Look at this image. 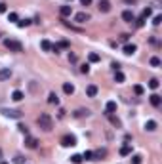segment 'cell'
<instances>
[{
  "label": "cell",
  "instance_id": "obj_35",
  "mask_svg": "<svg viewBox=\"0 0 162 164\" xmlns=\"http://www.w3.org/2000/svg\"><path fill=\"white\" fill-rule=\"evenodd\" d=\"M82 158H86V160H93V153H92V151H84Z\"/></svg>",
  "mask_w": 162,
  "mask_h": 164
},
{
  "label": "cell",
  "instance_id": "obj_10",
  "mask_svg": "<svg viewBox=\"0 0 162 164\" xmlns=\"http://www.w3.org/2000/svg\"><path fill=\"white\" fill-rule=\"evenodd\" d=\"M86 94H88V97H96V95H97V86L90 84V86L86 88Z\"/></svg>",
  "mask_w": 162,
  "mask_h": 164
},
{
  "label": "cell",
  "instance_id": "obj_18",
  "mask_svg": "<svg viewBox=\"0 0 162 164\" xmlns=\"http://www.w3.org/2000/svg\"><path fill=\"white\" fill-rule=\"evenodd\" d=\"M124 78H126V76H124V73H120V71H114V80H116L118 84H122Z\"/></svg>",
  "mask_w": 162,
  "mask_h": 164
},
{
  "label": "cell",
  "instance_id": "obj_9",
  "mask_svg": "<svg viewBox=\"0 0 162 164\" xmlns=\"http://www.w3.org/2000/svg\"><path fill=\"white\" fill-rule=\"evenodd\" d=\"M25 145H27L29 149H36V145H38V139H36V137L27 136V141H25Z\"/></svg>",
  "mask_w": 162,
  "mask_h": 164
},
{
  "label": "cell",
  "instance_id": "obj_46",
  "mask_svg": "<svg viewBox=\"0 0 162 164\" xmlns=\"http://www.w3.org/2000/svg\"><path fill=\"white\" fill-rule=\"evenodd\" d=\"M0 164H8V162H0Z\"/></svg>",
  "mask_w": 162,
  "mask_h": 164
},
{
  "label": "cell",
  "instance_id": "obj_2",
  "mask_svg": "<svg viewBox=\"0 0 162 164\" xmlns=\"http://www.w3.org/2000/svg\"><path fill=\"white\" fill-rule=\"evenodd\" d=\"M4 46L10 50V52H23V46L21 42H17V40H4Z\"/></svg>",
  "mask_w": 162,
  "mask_h": 164
},
{
  "label": "cell",
  "instance_id": "obj_15",
  "mask_svg": "<svg viewBox=\"0 0 162 164\" xmlns=\"http://www.w3.org/2000/svg\"><path fill=\"white\" fill-rule=\"evenodd\" d=\"M59 13L63 15V17H69V15L72 13V8H71V6H61V10H59Z\"/></svg>",
  "mask_w": 162,
  "mask_h": 164
},
{
  "label": "cell",
  "instance_id": "obj_41",
  "mask_svg": "<svg viewBox=\"0 0 162 164\" xmlns=\"http://www.w3.org/2000/svg\"><path fill=\"white\" fill-rule=\"evenodd\" d=\"M128 38H130V34H126V33L120 34V40H122V42H128Z\"/></svg>",
  "mask_w": 162,
  "mask_h": 164
},
{
  "label": "cell",
  "instance_id": "obj_45",
  "mask_svg": "<svg viewBox=\"0 0 162 164\" xmlns=\"http://www.w3.org/2000/svg\"><path fill=\"white\" fill-rule=\"evenodd\" d=\"M124 2H126V4H135L137 0H124Z\"/></svg>",
  "mask_w": 162,
  "mask_h": 164
},
{
  "label": "cell",
  "instance_id": "obj_19",
  "mask_svg": "<svg viewBox=\"0 0 162 164\" xmlns=\"http://www.w3.org/2000/svg\"><path fill=\"white\" fill-rule=\"evenodd\" d=\"M12 99H13V101H21V99H23V92H21V90H15L13 94H12Z\"/></svg>",
  "mask_w": 162,
  "mask_h": 164
},
{
  "label": "cell",
  "instance_id": "obj_22",
  "mask_svg": "<svg viewBox=\"0 0 162 164\" xmlns=\"http://www.w3.org/2000/svg\"><path fill=\"white\" fill-rule=\"evenodd\" d=\"M120 155H122V157H128V155H132V147H130V145H124L122 149H120Z\"/></svg>",
  "mask_w": 162,
  "mask_h": 164
},
{
  "label": "cell",
  "instance_id": "obj_12",
  "mask_svg": "<svg viewBox=\"0 0 162 164\" xmlns=\"http://www.w3.org/2000/svg\"><path fill=\"white\" fill-rule=\"evenodd\" d=\"M63 92H65V94H67V95H71V94H75V86H72V84H71V82H65V84H63Z\"/></svg>",
  "mask_w": 162,
  "mask_h": 164
},
{
  "label": "cell",
  "instance_id": "obj_6",
  "mask_svg": "<svg viewBox=\"0 0 162 164\" xmlns=\"http://www.w3.org/2000/svg\"><path fill=\"white\" fill-rule=\"evenodd\" d=\"M88 19H90V13H86V12H78V13L75 15V21H76V23H86Z\"/></svg>",
  "mask_w": 162,
  "mask_h": 164
},
{
  "label": "cell",
  "instance_id": "obj_47",
  "mask_svg": "<svg viewBox=\"0 0 162 164\" xmlns=\"http://www.w3.org/2000/svg\"><path fill=\"white\" fill-rule=\"evenodd\" d=\"M0 157H2V151H0Z\"/></svg>",
  "mask_w": 162,
  "mask_h": 164
},
{
  "label": "cell",
  "instance_id": "obj_42",
  "mask_svg": "<svg viewBox=\"0 0 162 164\" xmlns=\"http://www.w3.org/2000/svg\"><path fill=\"white\" fill-rule=\"evenodd\" d=\"M69 61H71V63H75V61H76V55H75V54H69Z\"/></svg>",
  "mask_w": 162,
  "mask_h": 164
},
{
  "label": "cell",
  "instance_id": "obj_39",
  "mask_svg": "<svg viewBox=\"0 0 162 164\" xmlns=\"http://www.w3.org/2000/svg\"><path fill=\"white\" fill-rule=\"evenodd\" d=\"M57 46H59V48H69V42H67V40H61Z\"/></svg>",
  "mask_w": 162,
  "mask_h": 164
},
{
  "label": "cell",
  "instance_id": "obj_28",
  "mask_svg": "<svg viewBox=\"0 0 162 164\" xmlns=\"http://www.w3.org/2000/svg\"><path fill=\"white\" fill-rule=\"evenodd\" d=\"M151 13H153V12H151V8H145V10H143V13H141V19H143V21H145V19H149V17H151Z\"/></svg>",
  "mask_w": 162,
  "mask_h": 164
},
{
  "label": "cell",
  "instance_id": "obj_8",
  "mask_svg": "<svg viewBox=\"0 0 162 164\" xmlns=\"http://www.w3.org/2000/svg\"><path fill=\"white\" fill-rule=\"evenodd\" d=\"M149 101H151V105H153V107H160V105H162V97H160L158 94H151Z\"/></svg>",
  "mask_w": 162,
  "mask_h": 164
},
{
  "label": "cell",
  "instance_id": "obj_5",
  "mask_svg": "<svg viewBox=\"0 0 162 164\" xmlns=\"http://www.w3.org/2000/svg\"><path fill=\"white\" fill-rule=\"evenodd\" d=\"M122 19L126 23H132V21H135V15H134L132 10H124V12H122Z\"/></svg>",
  "mask_w": 162,
  "mask_h": 164
},
{
  "label": "cell",
  "instance_id": "obj_38",
  "mask_svg": "<svg viewBox=\"0 0 162 164\" xmlns=\"http://www.w3.org/2000/svg\"><path fill=\"white\" fill-rule=\"evenodd\" d=\"M80 71H82L84 75H88V73H90V65H82V67H80Z\"/></svg>",
  "mask_w": 162,
  "mask_h": 164
},
{
  "label": "cell",
  "instance_id": "obj_25",
  "mask_svg": "<svg viewBox=\"0 0 162 164\" xmlns=\"http://www.w3.org/2000/svg\"><path fill=\"white\" fill-rule=\"evenodd\" d=\"M31 23H33L31 19H21V21H17V27H19V29H25V27H29Z\"/></svg>",
  "mask_w": 162,
  "mask_h": 164
},
{
  "label": "cell",
  "instance_id": "obj_33",
  "mask_svg": "<svg viewBox=\"0 0 162 164\" xmlns=\"http://www.w3.org/2000/svg\"><path fill=\"white\" fill-rule=\"evenodd\" d=\"M134 92H135V94H137V95H143V92H145V90H143V86L135 84V86H134Z\"/></svg>",
  "mask_w": 162,
  "mask_h": 164
},
{
  "label": "cell",
  "instance_id": "obj_29",
  "mask_svg": "<svg viewBox=\"0 0 162 164\" xmlns=\"http://www.w3.org/2000/svg\"><path fill=\"white\" fill-rule=\"evenodd\" d=\"M88 59H90V61H92V63H97V61H99V59H101V57H99V54H93V52H92L90 55H88Z\"/></svg>",
  "mask_w": 162,
  "mask_h": 164
},
{
  "label": "cell",
  "instance_id": "obj_21",
  "mask_svg": "<svg viewBox=\"0 0 162 164\" xmlns=\"http://www.w3.org/2000/svg\"><path fill=\"white\" fill-rule=\"evenodd\" d=\"M40 48H42L44 52H50V50H52V42H50V40H42V42H40Z\"/></svg>",
  "mask_w": 162,
  "mask_h": 164
},
{
  "label": "cell",
  "instance_id": "obj_30",
  "mask_svg": "<svg viewBox=\"0 0 162 164\" xmlns=\"http://www.w3.org/2000/svg\"><path fill=\"white\" fill-rule=\"evenodd\" d=\"M84 158H82V155H72L71 157V162H75V164H80Z\"/></svg>",
  "mask_w": 162,
  "mask_h": 164
},
{
  "label": "cell",
  "instance_id": "obj_16",
  "mask_svg": "<svg viewBox=\"0 0 162 164\" xmlns=\"http://www.w3.org/2000/svg\"><path fill=\"white\" fill-rule=\"evenodd\" d=\"M145 130H147V132H155L156 130V122L155 120H147V122H145Z\"/></svg>",
  "mask_w": 162,
  "mask_h": 164
},
{
  "label": "cell",
  "instance_id": "obj_37",
  "mask_svg": "<svg viewBox=\"0 0 162 164\" xmlns=\"http://www.w3.org/2000/svg\"><path fill=\"white\" fill-rule=\"evenodd\" d=\"M160 21H162V15H155V19H153V25H156V27H158V25H160Z\"/></svg>",
  "mask_w": 162,
  "mask_h": 164
},
{
  "label": "cell",
  "instance_id": "obj_36",
  "mask_svg": "<svg viewBox=\"0 0 162 164\" xmlns=\"http://www.w3.org/2000/svg\"><path fill=\"white\" fill-rule=\"evenodd\" d=\"M141 160H143V157H141V155H134L132 157V162L134 164H141Z\"/></svg>",
  "mask_w": 162,
  "mask_h": 164
},
{
  "label": "cell",
  "instance_id": "obj_40",
  "mask_svg": "<svg viewBox=\"0 0 162 164\" xmlns=\"http://www.w3.org/2000/svg\"><path fill=\"white\" fill-rule=\"evenodd\" d=\"M8 12V6L6 4H0V13H6Z\"/></svg>",
  "mask_w": 162,
  "mask_h": 164
},
{
  "label": "cell",
  "instance_id": "obj_31",
  "mask_svg": "<svg viewBox=\"0 0 162 164\" xmlns=\"http://www.w3.org/2000/svg\"><path fill=\"white\" fill-rule=\"evenodd\" d=\"M8 21H15V23H17V21H19V15L15 13V12H10V15H8Z\"/></svg>",
  "mask_w": 162,
  "mask_h": 164
},
{
  "label": "cell",
  "instance_id": "obj_20",
  "mask_svg": "<svg viewBox=\"0 0 162 164\" xmlns=\"http://www.w3.org/2000/svg\"><path fill=\"white\" fill-rule=\"evenodd\" d=\"M105 155H107V151H105V149H99V151L93 153V160H99V158H103Z\"/></svg>",
  "mask_w": 162,
  "mask_h": 164
},
{
  "label": "cell",
  "instance_id": "obj_17",
  "mask_svg": "<svg viewBox=\"0 0 162 164\" xmlns=\"http://www.w3.org/2000/svg\"><path fill=\"white\" fill-rule=\"evenodd\" d=\"M48 103H52V105H59V97H57L54 92H52V94L48 95Z\"/></svg>",
  "mask_w": 162,
  "mask_h": 164
},
{
  "label": "cell",
  "instance_id": "obj_14",
  "mask_svg": "<svg viewBox=\"0 0 162 164\" xmlns=\"http://www.w3.org/2000/svg\"><path fill=\"white\" fill-rule=\"evenodd\" d=\"M135 50H137V48H135V44H126V46H124V54H126V55L135 54Z\"/></svg>",
  "mask_w": 162,
  "mask_h": 164
},
{
  "label": "cell",
  "instance_id": "obj_24",
  "mask_svg": "<svg viewBox=\"0 0 162 164\" xmlns=\"http://www.w3.org/2000/svg\"><path fill=\"white\" fill-rule=\"evenodd\" d=\"M107 116H109V120H111V122H113V124H114V126H118V128H120V126H122V122H120V120L116 119V116H114V115H113V113H111V115H107Z\"/></svg>",
  "mask_w": 162,
  "mask_h": 164
},
{
  "label": "cell",
  "instance_id": "obj_13",
  "mask_svg": "<svg viewBox=\"0 0 162 164\" xmlns=\"http://www.w3.org/2000/svg\"><path fill=\"white\" fill-rule=\"evenodd\" d=\"M105 109H107V115H111V113H114V111H116V101H107Z\"/></svg>",
  "mask_w": 162,
  "mask_h": 164
},
{
  "label": "cell",
  "instance_id": "obj_7",
  "mask_svg": "<svg viewBox=\"0 0 162 164\" xmlns=\"http://www.w3.org/2000/svg\"><path fill=\"white\" fill-rule=\"evenodd\" d=\"M99 12H103V13H107V12H111V2L109 0H99Z\"/></svg>",
  "mask_w": 162,
  "mask_h": 164
},
{
  "label": "cell",
  "instance_id": "obj_32",
  "mask_svg": "<svg viewBox=\"0 0 162 164\" xmlns=\"http://www.w3.org/2000/svg\"><path fill=\"white\" fill-rule=\"evenodd\" d=\"M13 162H15V164H25V157H23V155H15V157H13Z\"/></svg>",
  "mask_w": 162,
  "mask_h": 164
},
{
  "label": "cell",
  "instance_id": "obj_43",
  "mask_svg": "<svg viewBox=\"0 0 162 164\" xmlns=\"http://www.w3.org/2000/svg\"><path fill=\"white\" fill-rule=\"evenodd\" d=\"M111 67H113V69H114V71H120V63H116V61H114V63H113V65H111Z\"/></svg>",
  "mask_w": 162,
  "mask_h": 164
},
{
  "label": "cell",
  "instance_id": "obj_23",
  "mask_svg": "<svg viewBox=\"0 0 162 164\" xmlns=\"http://www.w3.org/2000/svg\"><path fill=\"white\" fill-rule=\"evenodd\" d=\"M149 63H151V67H160V63H162V61H160V57H156V55H153Z\"/></svg>",
  "mask_w": 162,
  "mask_h": 164
},
{
  "label": "cell",
  "instance_id": "obj_27",
  "mask_svg": "<svg viewBox=\"0 0 162 164\" xmlns=\"http://www.w3.org/2000/svg\"><path fill=\"white\" fill-rule=\"evenodd\" d=\"M88 115H90V111H88V109H78L75 113V116H78V119H80V116H88Z\"/></svg>",
  "mask_w": 162,
  "mask_h": 164
},
{
  "label": "cell",
  "instance_id": "obj_4",
  "mask_svg": "<svg viewBox=\"0 0 162 164\" xmlns=\"http://www.w3.org/2000/svg\"><path fill=\"white\" fill-rule=\"evenodd\" d=\"M2 115L4 116H10V119H21L23 113L17 111V109H2Z\"/></svg>",
  "mask_w": 162,
  "mask_h": 164
},
{
  "label": "cell",
  "instance_id": "obj_26",
  "mask_svg": "<svg viewBox=\"0 0 162 164\" xmlns=\"http://www.w3.org/2000/svg\"><path fill=\"white\" fill-rule=\"evenodd\" d=\"M158 86H160V82L156 80V78H151V80H149V88H151V90H156Z\"/></svg>",
  "mask_w": 162,
  "mask_h": 164
},
{
  "label": "cell",
  "instance_id": "obj_1",
  "mask_svg": "<svg viewBox=\"0 0 162 164\" xmlns=\"http://www.w3.org/2000/svg\"><path fill=\"white\" fill-rule=\"evenodd\" d=\"M36 124L42 128L44 132H50L52 128H54V120H52V116L48 115V113H42V115L36 119Z\"/></svg>",
  "mask_w": 162,
  "mask_h": 164
},
{
  "label": "cell",
  "instance_id": "obj_3",
  "mask_svg": "<svg viewBox=\"0 0 162 164\" xmlns=\"http://www.w3.org/2000/svg\"><path fill=\"white\" fill-rule=\"evenodd\" d=\"M61 145H63V147H75L76 145V137L71 136V134L63 136V137H61Z\"/></svg>",
  "mask_w": 162,
  "mask_h": 164
},
{
  "label": "cell",
  "instance_id": "obj_11",
  "mask_svg": "<svg viewBox=\"0 0 162 164\" xmlns=\"http://www.w3.org/2000/svg\"><path fill=\"white\" fill-rule=\"evenodd\" d=\"M10 76H12L10 69H0V80H10Z\"/></svg>",
  "mask_w": 162,
  "mask_h": 164
},
{
  "label": "cell",
  "instance_id": "obj_34",
  "mask_svg": "<svg viewBox=\"0 0 162 164\" xmlns=\"http://www.w3.org/2000/svg\"><path fill=\"white\" fill-rule=\"evenodd\" d=\"M17 128H19V132H21V134H23V136H29V128H27V126H25V124H19Z\"/></svg>",
  "mask_w": 162,
  "mask_h": 164
},
{
  "label": "cell",
  "instance_id": "obj_44",
  "mask_svg": "<svg viewBox=\"0 0 162 164\" xmlns=\"http://www.w3.org/2000/svg\"><path fill=\"white\" fill-rule=\"evenodd\" d=\"M80 4H82V6H90L92 0H80Z\"/></svg>",
  "mask_w": 162,
  "mask_h": 164
}]
</instances>
